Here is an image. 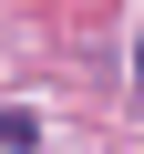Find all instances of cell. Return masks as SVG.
I'll return each mask as SVG.
<instances>
[{"instance_id":"1","label":"cell","mask_w":144,"mask_h":154,"mask_svg":"<svg viewBox=\"0 0 144 154\" xmlns=\"http://www.w3.org/2000/svg\"><path fill=\"white\" fill-rule=\"evenodd\" d=\"M31 144H41V123H31V113H11V103H0V154H31Z\"/></svg>"},{"instance_id":"2","label":"cell","mask_w":144,"mask_h":154,"mask_svg":"<svg viewBox=\"0 0 144 154\" xmlns=\"http://www.w3.org/2000/svg\"><path fill=\"white\" fill-rule=\"evenodd\" d=\"M134 103H144V41H134Z\"/></svg>"}]
</instances>
